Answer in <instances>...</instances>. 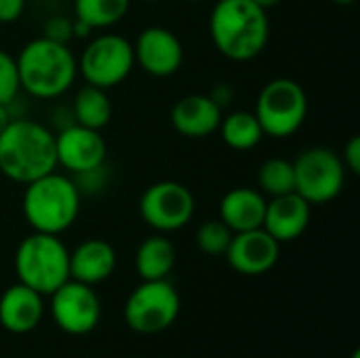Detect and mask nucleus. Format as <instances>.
Wrapping results in <instances>:
<instances>
[{
    "label": "nucleus",
    "instance_id": "obj_1",
    "mask_svg": "<svg viewBox=\"0 0 360 358\" xmlns=\"http://www.w3.org/2000/svg\"><path fill=\"white\" fill-rule=\"evenodd\" d=\"M209 32L215 49L230 61H251L259 57L270 38L268 11L253 0H217Z\"/></svg>",
    "mask_w": 360,
    "mask_h": 358
},
{
    "label": "nucleus",
    "instance_id": "obj_2",
    "mask_svg": "<svg viewBox=\"0 0 360 358\" xmlns=\"http://www.w3.org/2000/svg\"><path fill=\"white\" fill-rule=\"evenodd\" d=\"M55 169V133L36 120L13 118L0 133V173L25 186Z\"/></svg>",
    "mask_w": 360,
    "mask_h": 358
},
{
    "label": "nucleus",
    "instance_id": "obj_3",
    "mask_svg": "<svg viewBox=\"0 0 360 358\" xmlns=\"http://www.w3.org/2000/svg\"><path fill=\"white\" fill-rule=\"evenodd\" d=\"M19 84L38 99H55L70 91L78 74V61L65 42L51 38L30 40L15 57Z\"/></svg>",
    "mask_w": 360,
    "mask_h": 358
},
{
    "label": "nucleus",
    "instance_id": "obj_4",
    "mask_svg": "<svg viewBox=\"0 0 360 358\" xmlns=\"http://www.w3.org/2000/svg\"><path fill=\"white\" fill-rule=\"evenodd\" d=\"M21 205L34 232L59 236L78 219L80 190L70 177L51 171L25 184Z\"/></svg>",
    "mask_w": 360,
    "mask_h": 358
},
{
    "label": "nucleus",
    "instance_id": "obj_5",
    "mask_svg": "<svg viewBox=\"0 0 360 358\" xmlns=\"http://www.w3.org/2000/svg\"><path fill=\"white\" fill-rule=\"evenodd\" d=\"M15 274L25 287L51 295L70 281V251L59 236L32 232L15 251Z\"/></svg>",
    "mask_w": 360,
    "mask_h": 358
},
{
    "label": "nucleus",
    "instance_id": "obj_6",
    "mask_svg": "<svg viewBox=\"0 0 360 358\" xmlns=\"http://www.w3.org/2000/svg\"><path fill=\"white\" fill-rule=\"evenodd\" d=\"M253 114L264 135L285 139L304 124L308 116V95L300 82L274 78L259 91Z\"/></svg>",
    "mask_w": 360,
    "mask_h": 358
},
{
    "label": "nucleus",
    "instance_id": "obj_7",
    "mask_svg": "<svg viewBox=\"0 0 360 358\" xmlns=\"http://www.w3.org/2000/svg\"><path fill=\"white\" fill-rule=\"evenodd\" d=\"M179 308V293L167 279L143 281L124 304V321L139 335H158L177 321Z\"/></svg>",
    "mask_w": 360,
    "mask_h": 358
},
{
    "label": "nucleus",
    "instance_id": "obj_8",
    "mask_svg": "<svg viewBox=\"0 0 360 358\" xmlns=\"http://www.w3.org/2000/svg\"><path fill=\"white\" fill-rule=\"evenodd\" d=\"M295 192L310 205H327L346 184V167L329 148H308L293 160Z\"/></svg>",
    "mask_w": 360,
    "mask_h": 358
},
{
    "label": "nucleus",
    "instance_id": "obj_9",
    "mask_svg": "<svg viewBox=\"0 0 360 358\" xmlns=\"http://www.w3.org/2000/svg\"><path fill=\"white\" fill-rule=\"evenodd\" d=\"M78 72L86 80V84L99 87L110 91L112 87H118L135 65L133 44L118 34H103L95 36L84 51L80 53Z\"/></svg>",
    "mask_w": 360,
    "mask_h": 358
},
{
    "label": "nucleus",
    "instance_id": "obj_10",
    "mask_svg": "<svg viewBox=\"0 0 360 358\" xmlns=\"http://www.w3.org/2000/svg\"><path fill=\"white\" fill-rule=\"evenodd\" d=\"M196 211L190 188L179 181H156L139 198L141 219L156 232H175L186 228Z\"/></svg>",
    "mask_w": 360,
    "mask_h": 358
},
{
    "label": "nucleus",
    "instance_id": "obj_11",
    "mask_svg": "<svg viewBox=\"0 0 360 358\" xmlns=\"http://www.w3.org/2000/svg\"><path fill=\"white\" fill-rule=\"evenodd\" d=\"M51 317L68 335H89L101 319V302L91 285L65 281L51 295Z\"/></svg>",
    "mask_w": 360,
    "mask_h": 358
},
{
    "label": "nucleus",
    "instance_id": "obj_12",
    "mask_svg": "<svg viewBox=\"0 0 360 358\" xmlns=\"http://www.w3.org/2000/svg\"><path fill=\"white\" fill-rule=\"evenodd\" d=\"M55 152L57 165L74 175H86L101 169L108 146L101 137V131L74 122L65 127L59 135H55Z\"/></svg>",
    "mask_w": 360,
    "mask_h": 358
},
{
    "label": "nucleus",
    "instance_id": "obj_13",
    "mask_svg": "<svg viewBox=\"0 0 360 358\" xmlns=\"http://www.w3.org/2000/svg\"><path fill=\"white\" fill-rule=\"evenodd\" d=\"M135 63L154 78H169L179 72L184 63V44L167 27L152 25L139 32L133 44Z\"/></svg>",
    "mask_w": 360,
    "mask_h": 358
},
{
    "label": "nucleus",
    "instance_id": "obj_14",
    "mask_svg": "<svg viewBox=\"0 0 360 358\" xmlns=\"http://www.w3.org/2000/svg\"><path fill=\"white\" fill-rule=\"evenodd\" d=\"M232 270L245 276H259L270 272L281 257V243L272 238L264 228L234 232L226 251Z\"/></svg>",
    "mask_w": 360,
    "mask_h": 358
},
{
    "label": "nucleus",
    "instance_id": "obj_15",
    "mask_svg": "<svg viewBox=\"0 0 360 358\" xmlns=\"http://www.w3.org/2000/svg\"><path fill=\"white\" fill-rule=\"evenodd\" d=\"M310 217L312 205L304 200L297 192H291L283 196H272L266 203L262 228L278 243H291L308 230Z\"/></svg>",
    "mask_w": 360,
    "mask_h": 358
},
{
    "label": "nucleus",
    "instance_id": "obj_16",
    "mask_svg": "<svg viewBox=\"0 0 360 358\" xmlns=\"http://www.w3.org/2000/svg\"><path fill=\"white\" fill-rule=\"evenodd\" d=\"M44 295L17 283L0 295V325L8 333L25 335L34 331L44 317Z\"/></svg>",
    "mask_w": 360,
    "mask_h": 358
},
{
    "label": "nucleus",
    "instance_id": "obj_17",
    "mask_svg": "<svg viewBox=\"0 0 360 358\" xmlns=\"http://www.w3.org/2000/svg\"><path fill=\"white\" fill-rule=\"evenodd\" d=\"M224 110L209 95H186L171 110L173 129L190 139H200L219 129Z\"/></svg>",
    "mask_w": 360,
    "mask_h": 358
},
{
    "label": "nucleus",
    "instance_id": "obj_18",
    "mask_svg": "<svg viewBox=\"0 0 360 358\" xmlns=\"http://www.w3.org/2000/svg\"><path fill=\"white\" fill-rule=\"evenodd\" d=\"M116 268V251L108 241L89 238L70 251V279L84 285H99L112 276Z\"/></svg>",
    "mask_w": 360,
    "mask_h": 358
},
{
    "label": "nucleus",
    "instance_id": "obj_19",
    "mask_svg": "<svg viewBox=\"0 0 360 358\" xmlns=\"http://www.w3.org/2000/svg\"><path fill=\"white\" fill-rule=\"evenodd\" d=\"M266 198L255 188H234L219 200V219L232 232H247L264 226Z\"/></svg>",
    "mask_w": 360,
    "mask_h": 358
},
{
    "label": "nucleus",
    "instance_id": "obj_20",
    "mask_svg": "<svg viewBox=\"0 0 360 358\" xmlns=\"http://www.w3.org/2000/svg\"><path fill=\"white\" fill-rule=\"evenodd\" d=\"M175 260L177 251L173 243L162 234H154L137 247L135 270L141 281H162L171 274Z\"/></svg>",
    "mask_w": 360,
    "mask_h": 358
},
{
    "label": "nucleus",
    "instance_id": "obj_21",
    "mask_svg": "<svg viewBox=\"0 0 360 358\" xmlns=\"http://www.w3.org/2000/svg\"><path fill=\"white\" fill-rule=\"evenodd\" d=\"M74 118L78 124L101 131L112 118V101L105 89L86 84L74 97Z\"/></svg>",
    "mask_w": 360,
    "mask_h": 358
},
{
    "label": "nucleus",
    "instance_id": "obj_22",
    "mask_svg": "<svg viewBox=\"0 0 360 358\" xmlns=\"http://www.w3.org/2000/svg\"><path fill=\"white\" fill-rule=\"evenodd\" d=\"M219 133L221 139L228 148L245 152V150H253L262 139H264V131L255 118L253 112H232L228 116H221L219 122Z\"/></svg>",
    "mask_w": 360,
    "mask_h": 358
},
{
    "label": "nucleus",
    "instance_id": "obj_23",
    "mask_svg": "<svg viewBox=\"0 0 360 358\" xmlns=\"http://www.w3.org/2000/svg\"><path fill=\"white\" fill-rule=\"evenodd\" d=\"M131 0H74L76 19L91 30L116 25L129 13Z\"/></svg>",
    "mask_w": 360,
    "mask_h": 358
},
{
    "label": "nucleus",
    "instance_id": "obj_24",
    "mask_svg": "<svg viewBox=\"0 0 360 358\" xmlns=\"http://www.w3.org/2000/svg\"><path fill=\"white\" fill-rule=\"evenodd\" d=\"M257 184L262 194L283 196L295 192V173L293 162L287 158H268L257 171Z\"/></svg>",
    "mask_w": 360,
    "mask_h": 358
},
{
    "label": "nucleus",
    "instance_id": "obj_25",
    "mask_svg": "<svg viewBox=\"0 0 360 358\" xmlns=\"http://www.w3.org/2000/svg\"><path fill=\"white\" fill-rule=\"evenodd\" d=\"M232 236H234V232L221 219H211V222H205L198 228V232H196V245H198V249L205 255L217 257V255H226Z\"/></svg>",
    "mask_w": 360,
    "mask_h": 358
},
{
    "label": "nucleus",
    "instance_id": "obj_26",
    "mask_svg": "<svg viewBox=\"0 0 360 358\" xmlns=\"http://www.w3.org/2000/svg\"><path fill=\"white\" fill-rule=\"evenodd\" d=\"M19 72H17V61L11 57L6 51L0 49V103L11 106L19 93Z\"/></svg>",
    "mask_w": 360,
    "mask_h": 358
},
{
    "label": "nucleus",
    "instance_id": "obj_27",
    "mask_svg": "<svg viewBox=\"0 0 360 358\" xmlns=\"http://www.w3.org/2000/svg\"><path fill=\"white\" fill-rule=\"evenodd\" d=\"M44 38L68 44V40L72 38V21L68 17H51L44 23Z\"/></svg>",
    "mask_w": 360,
    "mask_h": 358
},
{
    "label": "nucleus",
    "instance_id": "obj_28",
    "mask_svg": "<svg viewBox=\"0 0 360 358\" xmlns=\"http://www.w3.org/2000/svg\"><path fill=\"white\" fill-rule=\"evenodd\" d=\"M342 162H344L346 171H350L352 175H359L360 173V137L359 135L350 137V141L346 143Z\"/></svg>",
    "mask_w": 360,
    "mask_h": 358
},
{
    "label": "nucleus",
    "instance_id": "obj_29",
    "mask_svg": "<svg viewBox=\"0 0 360 358\" xmlns=\"http://www.w3.org/2000/svg\"><path fill=\"white\" fill-rule=\"evenodd\" d=\"M27 0H0V23H15L23 11Z\"/></svg>",
    "mask_w": 360,
    "mask_h": 358
},
{
    "label": "nucleus",
    "instance_id": "obj_30",
    "mask_svg": "<svg viewBox=\"0 0 360 358\" xmlns=\"http://www.w3.org/2000/svg\"><path fill=\"white\" fill-rule=\"evenodd\" d=\"M209 97L224 110L226 106H230V103L234 101V89H232L230 84H217V87L209 93Z\"/></svg>",
    "mask_w": 360,
    "mask_h": 358
},
{
    "label": "nucleus",
    "instance_id": "obj_31",
    "mask_svg": "<svg viewBox=\"0 0 360 358\" xmlns=\"http://www.w3.org/2000/svg\"><path fill=\"white\" fill-rule=\"evenodd\" d=\"M13 120V116H11V112H8V106H4V103H0V133L6 129V124Z\"/></svg>",
    "mask_w": 360,
    "mask_h": 358
},
{
    "label": "nucleus",
    "instance_id": "obj_32",
    "mask_svg": "<svg viewBox=\"0 0 360 358\" xmlns=\"http://www.w3.org/2000/svg\"><path fill=\"white\" fill-rule=\"evenodd\" d=\"M257 6H262L264 11H270V8H274V6H278L283 0H253Z\"/></svg>",
    "mask_w": 360,
    "mask_h": 358
},
{
    "label": "nucleus",
    "instance_id": "obj_33",
    "mask_svg": "<svg viewBox=\"0 0 360 358\" xmlns=\"http://www.w3.org/2000/svg\"><path fill=\"white\" fill-rule=\"evenodd\" d=\"M331 2H335V4H340V6H350V4H354L356 0H331Z\"/></svg>",
    "mask_w": 360,
    "mask_h": 358
},
{
    "label": "nucleus",
    "instance_id": "obj_34",
    "mask_svg": "<svg viewBox=\"0 0 360 358\" xmlns=\"http://www.w3.org/2000/svg\"><path fill=\"white\" fill-rule=\"evenodd\" d=\"M350 358H360V350H354V352H352V357Z\"/></svg>",
    "mask_w": 360,
    "mask_h": 358
},
{
    "label": "nucleus",
    "instance_id": "obj_35",
    "mask_svg": "<svg viewBox=\"0 0 360 358\" xmlns=\"http://www.w3.org/2000/svg\"><path fill=\"white\" fill-rule=\"evenodd\" d=\"M186 2H198V0H186Z\"/></svg>",
    "mask_w": 360,
    "mask_h": 358
},
{
    "label": "nucleus",
    "instance_id": "obj_36",
    "mask_svg": "<svg viewBox=\"0 0 360 358\" xmlns=\"http://www.w3.org/2000/svg\"><path fill=\"white\" fill-rule=\"evenodd\" d=\"M146 2H154V0H146Z\"/></svg>",
    "mask_w": 360,
    "mask_h": 358
}]
</instances>
